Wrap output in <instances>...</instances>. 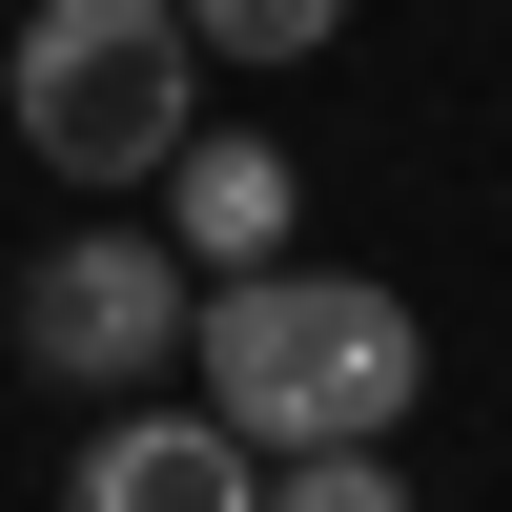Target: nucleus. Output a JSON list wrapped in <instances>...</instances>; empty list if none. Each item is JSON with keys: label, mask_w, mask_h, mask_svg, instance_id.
<instances>
[{"label": "nucleus", "mask_w": 512, "mask_h": 512, "mask_svg": "<svg viewBox=\"0 0 512 512\" xmlns=\"http://www.w3.org/2000/svg\"><path fill=\"white\" fill-rule=\"evenodd\" d=\"M185 369H205V410L287 472V451H390V410L431 390V328H410V287H369V267H226L185 308Z\"/></svg>", "instance_id": "nucleus-1"}, {"label": "nucleus", "mask_w": 512, "mask_h": 512, "mask_svg": "<svg viewBox=\"0 0 512 512\" xmlns=\"http://www.w3.org/2000/svg\"><path fill=\"white\" fill-rule=\"evenodd\" d=\"M0 103H21V164H62V185L185 164V0H21Z\"/></svg>", "instance_id": "nucleus-2"}, {"label": "nucleus", "mask_w": 512, "mask_h": 512, "mask_svg": "<svg viewBox=\"0 0 512 512\" xmlns=\"http://www.w3.org/2000/svg\"><path fill=\"white\" fill-rule=\"evenodd\" d=\"M21 369H62V390H144V369H185V246H144V226L21 246Z\"/></svg>", "instance_id": "nucleus-3"}, {"label": "nucleus", "mask_w": 512, "mask_h": 512, "mask_svg": "<svg viewBox=\"0 0 512 512\" xmlns=\"http://www.w3.org/2000/svg\"><path fill=\"white\" fill-rule=\"evenodd\" d=\"M62 512H267V451L226 410H103L82 472H62Z\"/></svg>", "instance_id": "nucleus-4"}, {"label": "nucleus", "mask_w": 512, "mask_h": 512, "mask_svg": "<svg viewBox=\"0 0 512 512\" xmlns=\"http://www.w3.org/2000/svg\"><path fill=\"white\" fill-rule=\"evenodd\" d=\"M164 246H185L205 287H226V267H267V246H287V144H246V123H185V226H164Z\"/></svg>", "instance_id": "nucleus-5"}, {"label": "nucleus", "mask_w": 512, "mask_h": 512, "mask_svg": "<svg viewBox=\"0 0 512 512\" xmlns=\"http://www.w3.org/2000/svg\"><path fill=\"white\" fill-rule=\"evenodd\" d=\"M185 41H205V62H328L349 0H185Z\"/></svg>", "instance_id": "nucleus-6"}, {"label": "nucleus", "mask_w": 512, "mask_h": 512, "mask_svg": "<svg viewBox=\"0 0 512 512\" xmlns=\"http://www.w3.org/2000/svg\"><path fill=\"white\" fill-rule=\"evenodd\" d=\"M267 512H410V492H390V451H287Z\"/></svg>", "instance_id": "nucleus-7"}]
</instances>
